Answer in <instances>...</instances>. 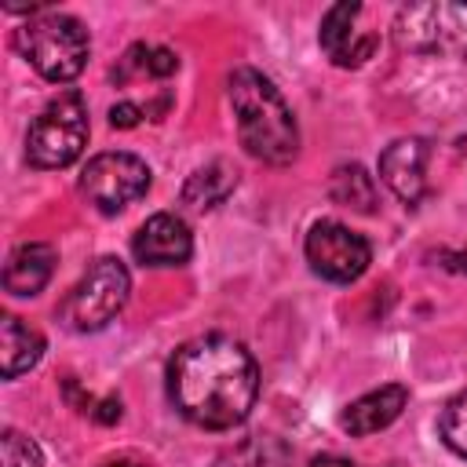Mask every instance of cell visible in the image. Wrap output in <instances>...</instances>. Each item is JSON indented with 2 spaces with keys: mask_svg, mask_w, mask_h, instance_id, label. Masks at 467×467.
<instances>
[{
  "mask_svg": "<svg viewBox=\"0 0 467 467\" xmlns=\"http://www.w3.org/2000/svg\"><path fill=\"white\" fill-rule=\"evenodd\" d=\"M168 398L190 423L230 431L248 420L259 398L255 358L230 336H197L168 361Z\"/></svg>",
  "mask_w": 467,
  "mask_h": 467,
  "instance_id": "1",
  "label": "cell"
},
{
  "mask_svg": "<svg viewBox=\"0 0 467 467\" xmlns=\"http://www.w3.org/2000/svg\"><path fill=\"white\" fill-rule=\"evenodd\" d=\"M226 95L237 117L241 146L263 164H292L299 153V128L274 80L252 66H237L226 80Z\"/></svg>",
  "mask_w": 467,
  "mask_h": 467,
  "instance_id": "2",
  "label": "cell"
},
{
  "mask_svg": "<svg viewBox=\"0 0 467 467\" xmlns=\"http://www.w3.org/2000/svg\"><path fill=\"white\" fill-rule=\"evenodd\" d=\"M15 44L26 55V62L51 84H69L73 77H80L91 51L88 29L62 11H40L36 18H29L18 29Z\"/></svg>",
  "mask_w": 467,
  "mask_h": 467,
  "instance_id": "3",
  "label": "cell"
},
{
  "mask_svg": "<svg viewBox=\"0 0 467 467\" xmlns=\"http://www.w3.org/2000/svg\"><path fill=\"white\" fill-rule=\"evenodd\" d=\"M88 142V106L77 88L58 91L29 124L26 161L33 168H69Z\"/></svg>",
  "mask_w": 467,
  "mask_h": 467,
  "instance_id": "4",
  "label": "cell"
},
{
  "mask_svg": "<svg viewBox=\"0 0 467 467\" xmlns=\"http://www.w3.org/2000/svg\"><path fill=\"white\" fill-rule=\"evenodd\" d=\"M128 292H131V277H128L124 263L113 255H102L66 292V299L58 306V321L73 332H99L124 310Z\"/></svg>",
  "mask_w": 467,
  "mask_h": 467,
  "instance_id": "5",
  "label": "cell"
},
{
  "mask_svg": "<svg viewBox=\"0 0 467 467\" xmlns=\"http://www.w3.org/2000/svg\"><path fill=\"white\" fill-rule=\"evenodd\" d=\"M394 40L412 55H449L467 58V4L423 0L405 4L394 15Z\"/></svg>",
  "mask_w": 467,
  "mask_h": 467,
  "instance_id": "6",
  "label": "cell"
},
{
  "mask_svg": "<svg viewBox=\"0 0 467 467\" xmlns=\"http://www.w3.org/2000/svg\"><path fill=\"white\" fill-rule=\"evenodd\" d=\"M303 252H306L310 270H314L317 277L332 281V285H350V281H358V277L368 270V263H372V244H368L361 234H354L350 226L336 223V219L314 223L310 234H306Z\"/></svg>",
  "mask_w": 467,
  "mask_h": 467,
  "instance_id": "7",
  "label": "cell"
},
{
  "mask_svg": "<svg viewBox=\"0 0 467 467\" xmlns=\"http://www.w3.org/2000/svg\"><path fill=\"white\" fill-rule=\"evenodd\" d=\"M150 190V168L135 153H99L80 175V193L102 212L117 215Z\"/></svg>",
  "mask_w": 467,
  "mask_h": 467,
  "instance_id": "8",
  "label": "cell"
},
{
  "mask_svg": "<svg viewBox=\"0 0 467 467\" xmlns=\"http://www.w3.org/2000/svg\"><path fill=\"white\" fill-rule=\"evenodd\" d=\"M131 252L142 266H182L193 255V237L175 212H157L139 226Z\"/></svg>",
  "mask_w": 467,
  "mask_h": 467,
  "instance_id": "9",
  "label": "cell"
},
{
  "mask_svg": "<svg viewBox=\"0 0 467 467\" xmlns=\"http://www.w3.org/2000/svg\"><path fill=\"white\" fill-rule=\"evenodd\" d=\"M361 15V4H336L328 7V15L321 18V47L325 55L350 69V66H361L365 58H372L376 51V33H365V29H354V18Z\"/></svg>",
  "mask_w": 467,
  "mask_h": 467,
  "instance_id": "10",
  "label": "cell"
},
{
  "mask_svg": "<svg viewBox=\"0 0 467 467\" xmlns=\"http://www.w3.org/2000/svg\"><path fill=\"white\" fill-rule=\"evenodd\" d=\"M427 142L423 139H398L390 142L383 153H379V179L394 190L398 201H405L409 208L420 204L423 190H427V179H423V168H427Z\"/></svg>",
  "mask_w": 467,
  "mask_h": 467,
  "instance_id": "11",
  "label": "cell"
},
{
  "mask_svg": "<svg viewBox=\"0 0 467 467\" xmlns=\"http://www.w3.org/2000/svg\"><path fill=\"white\" fill-rule=\"evenodd\" d=\"M405 405H409V390L401 383H387V387L368 390L358 401H350L339 416V427L354 438H365V434H376V431L390 427L401 416Z\"/></svg>",
  "mask_w": 467,
  "mask_h": 467,
  "instance_id": "12",
  "label": "cell"
},
{
  "mask_svg": "<svg viewBox=\"0 0 467 467\" xmlns=\"http://www.w3.org/2000/svg\"><path fill=\"white\" fill-rule=\"evenodd\" d=\"M55 259H58L55 244H44V241H26V244H18V248L7 255V263H4V288H7L11 296H36V292L51 281Z\"/></svg>",
  "mask_w": 467,
  "mask_h": 467,
  "instance_id": "13",
  "label": "cell"
},
{
  "mask_svg": "<svg viewBox=\"0 0 467 467\" xmlns=\"http://www.w3.org/2000/svg\"><path fill=\"white\" fill-rule=\"evenodd\" d=\"M40 358H44V336L7 314L0 321V372H4V379L29 372Z\"/></svg>",
  "mask_w": 467,
  "mask_h": 467,
  "instance_id": "14",
  "label": "cell"
},
{
  "mask_svg": "<svg viewBox=\"0 0 467 467\" xmlns=\"http://www.w3.org/2000/svg\"><path fill=\"white\" fill-rule=\"evenodd\" d=\"M237 186V168L226 161H212L201 171H193L182 186V204L190 212H208L215 204H223Z\"/></svg>",
  "mask_w": 467,
  "mask_h": 467,
  "instance_id": "15",
  "label": "cell"
},
{
  "mask_svg": "<svg viewBox=\"0 0 467 467\" xmlns=\"http://www.w3.org/2000/svg\"><path fill=\"white\" fill-rule=\"evenodd\" d=\"M292 449L277 434H252L215 456L212 467H288Z\"/></svg>",
  "mask_w": 467,
  "mask_h": 467,
  "instance_id": "16",
  "label": "cell"
},
{
  "mask_svg": "<svg viewBox=\"0 0 467 467\" xmlns=\"http://www.w3.org/2000/svg\"><path fill=\"white\" fill-rule=\"evenodd\" d=\"M328 193L336 204L343 208H354L361 215H372L376 204H379V193H376V179L361 168V164H339L332 171V182H328Z\"/></svg>",
  "mask_w": 467,
  "mask_h": 467,
  "instance_id": "17",
  "label": "cell"
},
{
  "mask_svg": "<svg viewBox=\"0 0 467 467\" xmlns=\"http://www.w3.org/2000/svg\"><path fill=\"white\" fill-rule=\"evenodd\" d=\"M438 431H441V441H445L456 456L467 460V390L456 394V398L445 405V412H441V420H438Z\"/></svg>",
  "mask_w": 467,
  "mask_h": 467,
  "instance_id": "18",
  "label": "cell"
},
{
  "mask_svg": "<svg viewBox=\"0 0 467 467\" xmlns=\"http://www.w3.org/2000/svg\"><path fill=\"white\" fill-rule=\"evenodd\" d=\"M0 460L4 467H44V452L33 438L18 434V431H4L0 438Z\"/></svg>",
  "mask_w": 467,
  "mask_h": 467,
  "instance_id": "19",
  "label": "cell"
},
{
  "mask_svg": "<svg viewBox=\"0 0 467 467\" xmlns=\"http://www.w3.org/2000/svg\"><path fill=\"white\" fill-rule=\"evenodd\" d=\"M175 69H179L175 51H168V47H150V77L164 80V77H171Z\"/></svg>",
  "mask_w": 467,
  "mask_h": 467,
  "instance_id": "20",
  "label": "cell"
},
{
  "mask_svg": "<svg viewBox=\"0 0 467 467\" xmlns=\"http://www.w3.org/2000/svg\"><path fill=\"white\" fill-rule=\"evenodd\" d=\"M139 120H142V109H139L135 102H117V106L109 109V124H113V128H120V131L135 128Z\"/></svg>",
  "mask_w": 467,
  "mask_h": 467,
  "instance_id": "21",
  "label": "cell"
},
{
  "mask_svg": "<svg viewBox=\"0 0 467 467\" xmlns=\"http://www.w3.org/2000/svg\"><path fill=\"white\" fill-rule=\"evenodd\" d=\"M91 416H95L99 423H117V420H120V398H106V401H99V405L91 409Z\"/></svg>",
  "mask_w": 467,
  "mask_h": 467,
  "instance_id": "22",
  "label": "cell"
},
{
  "mask_svg": "<svg viewBox=\"0 0 467 467\" xmlns=\"http://www.w3.org/2000/svg\"><path fill=\"white\" fill-rule=\"evenodd\" d=\"M310 467H354V460L336 456V452H321V456H314V460H310Z\"/></svg>",
  "mask_w": 467,
  "mask_h": 467,
  "instance_id": "23",
  "label": "cell"
},
{
  "mask_svg": "<svg viewBox=\"0 0 467 467\" xmlns=\"http://www.w3.org/2000/svg\"><path fill=\"white\" fill-rule=\"evenodd\" d=\"M102 467H146V463H139V460H124V456H120V460H106Z\"/></svg>",
  "mask_w": 467,
  "mask_h": 467,
  "instance_id": "24",
  "label": "cell"
}]
</instances>
